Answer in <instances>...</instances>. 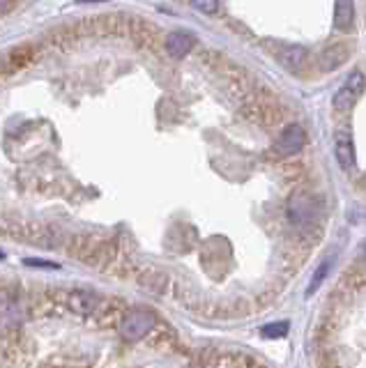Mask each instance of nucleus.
<instances>
[{
	"mask_svg": "<svg viewBox=\"0 0 366 368\" xmlns=\"http://www.w3.org/2000/svg\"><path fill=\"white\" fill-rule=\"evenodd\" d=\"M315 347L327 366H366V253L332 290Z\"/></svg>",
	"mask_w": 366,
	"mask_h": 368,
	"instance_id": "obj_1",
	"label": "nucleus"
},
{
	"mask_svg": "<svg viewBox=\"0 0 366 368\" xmlns=\"http://www.w3.org/2000/svg\"><path fill=\"white\" fill-rule=\"evenodd\" d=\"M120 334L127 341H138L155 329V315L148 311H129L120 318Z\"/></svg>",
	"mask_w": 366,
	"mask_h": 368,
	"instance_id": "obj_2",
	"label": "nucleus"
},
{
	"mask_svg": "<svg viewBox=\"0 0 366 368\" xmlns=\"http://www.w3.org/2000/svg\"><path fill=\"white\" fill-rule=\"evenodd\" d=\"M364 86H366L364 74L359 72V69L357 72H352L348 79H345V83L337 90V94H334V109H337L339 113L350 111L352 106L357 104V99L362 97Z\"/></svg>",
	"mask_w": 366,
	"mask_h": 368,
	"instance_id": "obj_3",
	"label": "nucleus"
},
{
	"mask_svg": "<svg viewBox=\"0 0 366 368\" xmlns=\"http://www.w3.org/2000/svg\"><path fill=\"white\" fill-rule=\"evenodd\" d=\"M304 145H306L304 129H302L300 124H290V127H286V129L281 131V136L274 141V150L288 155V152H300Z\"/></svg>",
	"mask_w": 366,
	"mask_h": 368,
	"instance_id": "obj_4",
	"label": "nucleus"
},
{
	"mask_svg": "<svg viewBox=\"0 0 366 368\" xmlns=\"http://www.w3.org/2000/svg\"><path fill=\"white\" fill-rule=\"evenodd\" d=\"M334 145H337V159L345 170L355 168V148H352V136L350 131L341 129L337 138H334Z\"/></svg>",
	"mask_w": 366,
	"mask_h": 368,
	"instance_id": "obj_5",
	"label": "nucleus"
},
{
	"mask_svg": "<svg viewBox=\"0 0 366 368\" xmlns=\"http://www.w3.org/2000/svg\"><path fill=\"white\" fill-rule=\"evenodd\" d=\"M164 47H166V53L170 58H185L189 55V51L194 49V37L187 35V33H170L166 37V42H164Z\"/></svg>",
	"mask_w": 366,
	"mask_h": 368,
	"instance_id": "obj_6",
	"label": "nucleus"
},
{
	"mask_svg": "<svg viewBox=\"0 0 366 368\" xmlns=\"http://www.w3.org/2000/svg\"><path fill=\"white\" fill-rule=\"evenodd\" d=\"M355 16V8H352V0H337V8H334V25L337 28H348Z\"/></svg>",
	"mask_w": 366,
	"mask_h": 368,
	"instance_id": "obj_7",
	"label": "nucleus"
},
{
	"mask_svg": "<svg viewBox=\"0 0 366 368\" xmlns=\"http://www.w3.org/2000/svg\"><path fill=\"white\" fill-rule=\"evenodd\" d=\"M69 304H72V308L79 311V313L90 315V313H94V311H97L99 300H97L94 295H90V293H77V295H72Z\"/></svg>",
	"mask_w": 366,
	"mask_h": 368,
	"instance_id": "obj_8",
	"label": "nucleus"
},
{
	"mask_svg": "<svg viewBox=\"0 0 366 368\" xmlns=\"http://www.w3.org/2000/svg\"><path fill=\"white\" fill-rule=\"evenodd\" d=\"M304 58H306V51L302 49V47H288L286 53H283V65L295 72V69H298L302 62H304Z\"/></svg>",
	"mask_w": 366,
	"mask_h": 368,
	"instance_id": "obj_9",
	"label": "nucleus"
},
{
	"mask_svg": "<svg viewBox=\"0 0 366 368\" xmlns=\"http://www.w3.org/2000/svg\"><path fill=\"white\" fill-rule=\"evenodd\" d=\"M327 270H330V263H323L318 270H315V274L311 278V283H309V288H306V297H311L315 290L320 288V283H323V278L327 276Z\"/></svg>",
	"mask_w": 366,
	"mask_h": 368,
	"instance_id": "obj_10",
	"label": "nucleus"
},
{
	"mask_svg": "<svg viewBox=\"0 0 366 368\" xmlns=\"http://www.w3.org/2000/svg\"><path fill=\"white\" fill-rule=\"evenodd\" d=\"M343 60H345V51L343 49H334V51H327V53H325L323 65H325V69H334L337 65H341Z\"/></svg>",
	"mask_w": 366,
	"mask_h": 368,
	"instance_id": "obj_11",
	"label": "nucleus"
},
{
	"mask_svg": "<svg viewBox=\"0 0 366 368\" xmlns=\"http://www.w3.org/2000/svg\"><path fill=\"white\" fill-rule=\"evenodd\" d=\"M283 334H288V322H274V325L263 329V336H267V339H279Z\"/></svg>",
	"mask_w": 366,
	"mask_h": 368,
	"instance_id": "obj_12",
	"label": "nucleus"
},
{
	"mask_svg": "<svg viewBox=\"0 0 366 368\" xmlns=\"http://www.w3.org/2000/svg\"><path fill=\"white\" fill-rule=\"evenodd\" d=\"M192 5L203 14H214L219 10V0H192Z\"/></svg>",
	"mask_w": 366,
	"mask_h": 368,
	"instance_id": "obj_13",
	"label": "nucleus"
}]
</instances>
